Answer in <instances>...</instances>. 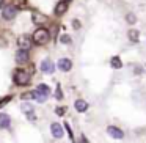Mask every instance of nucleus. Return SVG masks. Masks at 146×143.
Instances as JSON below:
<instances>
[{"label":"nucleus","instance_id":"nucleus-6","mask_svg":"<svg viewBox=\"0 0 146 143\" xmlns=\"http://www.w3.org/2000/svg\"><path fill=\"white\" fill-rule=\"evenodd\" d=\"M58 68H60V71H63V72H68V71H71V68H72V61H71L69 58H60V60H58Z\"/></svg>","mask_w":146,"mask_h":143},{"label":"nucleus","instance_id":"nucleus-1","mask_svg":"<svg viewBox=\"0 0 146 143\" xmlns=\"http://www.w3.org/2000/svg\"><path fill=\"white\" fill-rule=\"evenodd\" d=\"M49 38H50V35H49V32L46 29H38L35 33H33V43L38 44V46L46 44V43L49 41Z\"/></svg>","mask_w":146,"mask_h":143},{"label":"nucleus","instance_id":"nucleus-2","mask_svg":"<svg viewBox=\"0 0 146 143\" xmlns=\"http://www.w3.org/2000/svg\"><path fill=\"white\" fill-rule=\"evenodd\" d=\"M29 82H30L29 72H25V71H22V69H17L16 72H14V83H16V85H27Z\"/></svg>","mask_w":146,"mask_h":143},{"label":"nucleus","instance_id":"nucleus-9","mask_svg":"<svg viewBox=\"0 0 146 143\" xmlns=\"http://www.w3.org/2000/svg\"><path fill=\"white\" fill-rule=\"evenodd\" d=\"M11 124V118L7 113H0V129H8Z\"/></svg>","mask_w":146,"mask_h":143},{"label":"nucleus","instance_id":"nucleus-22","mask_svg":"<svg viewBox=\"0 0 146 143\" xmlns=\"http://www.w3.org/2000/svg\"><path fill=\"white\" fill-rule=\"evenodd\" d=\"M10 99H11V96H8V98H5V99H0V107H2L3 104H7V102L10 101Z\"/></svg>","mask_w":146,"mask_h":143},{"label":"nucleus","instance_id":"nucleus-24","mask_svg":"<svg viewBox=\"0 0 146 143\" xmlns=\"http://www.w3.org/2000/svg\"><path fill=\"white\" fill-rule=\"evenodd\" d=\"M80 143H88V142L85 140V137H82V140H80Z\"/></svg>","mask_w":146,"mask_h":143},{"label":"nucleus","instance_id":"nucleus-3","mask_svg":"<svg viewBox=\"0 0 146 143\" xmlns=\"http://www.w3.org/2000/svg\"><path fill=\"white\" fill-rule=\"evenodd\" d=\"M107 134L111 137V138H115V140L124 138V132L119 129V127H116V126H108L107 127Z\"/></svg>","mask_w":146,"mask_h":143},{"label":"nucleus","instance_id":"nucleus-7","mask_svg":"<svg viewBox=\"0 0 146 143\" xmlns=\"http://www.w3.org/2000/svg\"><path fill=\"white\" fill-rule=\"evenodd\" d=\"M41 71L42 72H47V74H52L55 71V65L52 63L50 60H42L41 63Z\"/></svg>","mask_w":146,"mask_h":143},{"label":"nucleus","instance_id":"nucleus-19","mask_svg":"<svg viewBox=\"0 0 146 143\" xmlns=\"http://www.w3.org/2000/svg\"><path fill=\"white\" fill-rule=\"evenodd\" d=\"M126 21L130 24V25H133V24L137 22V17H135V14H133V13H127V16H126Z\"/></svg>","mask_w":146,"mask_h":143},{"label":"nucleus","instance_id":"nucleus-17","mask_svg":"<svg viewBox=\"0 0 146 143\" xmlns=\"http://www.w3.org/2000/svg\"><path fill=\"white\" fill-rule=\"evenodd\" d=\"M32 98H35L38 102H44L46 99H47V96H44L42 93H39V91H32Z\"/></svg>","mask_w":146,"mask_h":143},{"label":"nucleus","instance_id":"nucleus-25","mask_svg":"<svg viewBox=\"0 0 146 143\" xmlns=\"http://www.w3.org/2000/svg\"><path fill=\"white\" fill-rule=\"evenodd\" d=\"M68 2H69V0H68Z\"/></svg>","mask_w":146,"mask_h":143},{"label":"nucleus","instance_id":"nucleus-14","mask_svg":"<svg viewBox=\"0 0 146 143\" xmlns=\"http://www.w3.org/2000/svg\"><path fill=\"white\" fill-rule=\"evenodd\" d=\"M127 36H129V39H130L132 43H138V36H140V33H138V30L130 29L129 32H127Z\"/></svg>","mask_w":146,"mask_h":143},{"label":"nucleus","instance_id":"nucleus-11","mask_svg":"<svg viewBox=\"0 0 146 143\" xmlns=\"http://www.w3.org/2000/svg\"><path fill=\"white\" fill-rule=\"evenodd\" d=\"M74 107H76L77 112H80V113H82V112H86V110H88V102L83 101V99H77L76 104H74Z\"/></svg>","mask_w":146,"mask_h":143},{"label":"nucleus","instance_id":"nucleus-23","mask_svg":"<svg viewBox=\"0 0 146 143\" xmlns=\"http://www.w3.org/2000/svg\"><path fill=\"white\" fill-rule=\"evenodd\" d=\"M57 115H60V116H61V115H64V107H58L57 108Z\"/></svg>","mask_w":146,"mask_h":143},{"label":"nucleus","instance_id":"nucleus-16","mask_svg":"<svg viewBox=\"0 0 146 143\" xmlns=\"http://www.w3.org/2000/svg\"><path fill=\"white\" fill-rule=\"evenodd\" d=\"M36 91H39V93H42L44 96H49L50 94V88H49L46 83H41V85H38V88H36Z\"/></svg>","mask_w":146,"mask_h":143},{"label":"nucleus","instance_id":"nucleus-15","mask_svg":"<svg viewBox=\"0 0 146 143\" xmlns=\"http://www.w3.org/2000/svg\"><path fill=\"white\" fill-rule=\"evenodd\" d=\"M110 66L113 68V69H119V68H123L121 58H119V57H111V60H110Z\"/></svg>","mask_w":146,"mask_h":143},{"label":"nucleus","instance_id":"nucleus-5","mask_svg":"<svg viewBox=\"0 0 146 143\" xmlns=\"http://www.w3.org/2000/svg\"><path fill=\"white\" fill-rule=\"evenodd\" d=\"M29 58H30V54H29L27 49H21V51H17V54H16V61L17 63L24 65V63L29 61Z\"/></svg>","mask_w":146,"mask_h":143},{"label":"nucleus","instance_id":"nucleus-4","mask_svg":"<svg viewBox=\"0 0 146 143\" xmlns=\"http://www.w3.org/2000/svg\"><path fill=\"white\" fill-rule=\"evenodd\" d=\"M16 13H17V8L14 7V5H8V7L3 8V13H2V16H3V19L11 21V19H14Z\"/></svg>","mask_w":146,"mask_h":143},{"label":"nucleus","instance_id":"nucleus-20","mask_svg":"<svg viewBox=\"0 0 146 143\" xmlns=\"http://www.w3.org/2000/svg\"><path fill=\"white\" fill-rule=\"evenodd\" d=\"M61 43H63V44H69V43H71V36L63 35V36H61Z\"/></svg>","mask_w":146,"mask_h":143},{"label":"nucleus","instance_id":"nucleus-12","mask_svg":"<svg viewBox=\"0 0 146 143\" xmlns=\"http://www.w3.org/2000/svg\"><path fill=\"white\" fill-rule=\"evenodd\" d=\"M68 10V2H58L57 7H55V14L57 16H61V14H64Z\"/></svg>","mask_w":146,"mask_h":143},{"label":"nucleus","instance_id":"nucleus-13","mask_svg":"<svg viewBox=\"0 0 146 143\" xmlns=\"http://www.w3.org/2000/svg\"><path fill=\"white\" fill-rule=\"evenodd\" d=\"M32 19H33V24L41 25V24H44L46 21H47V17H46L44 14H41V13H33L32 14Z\"/></svg>","mask_w":146,"mask_h":143},{"label":"nucleus","instance_id":"nucleus-10","mask_svg":"<svg viewBox=\"0 0 146 143\" xmlns=\"http://www.w3.org/2000/svg\"><path fill=\"white\" fill-rule=\"evenodd\" d=\"M17 46H19L21 49H30L32 39H30L29 36H21V38H17Z\"/></svg>","mask_w":146,"mask_h":143},{"label":"nucleus","instance_id":"nucleus-18","mask_svg":"<svg viewBox=\"0 0 146 143\" xmlns=\"http://www.w3.org/2000/svg\"><path fill=\"white\" fill-rule=\"evenodd\" d=\"M22 112L24 113H33V107H32V104H29V102H24L22 104Z\"/></svg>","mask_w":146,"mask_h":143},{"label":"nucleus","instance_id":"nucleus-21","mask_svg":"<svg viewBox=\"0 0 146 143\" xmlns=\"http://www.w3.org/2000/svg\"><path fill=\"white\" fill-rule=\"evenodd\" d=\"M72 27H74V29H76V30H79L80 29V22H79V21H72Z\"/></svg>","mask_w":146,"mask_h":143},{"label":"nucleus","instance_id":"nucleus-8","mask_svg":"<svg viewBox=\"0 0 146 143\" xmlns=\"http://www.w3.org/2000/svg\"><path fill=\"white\" fill-rule=\"evenodd\" d=\"M50 132H52V135H54L55 138H61V137H63V129H61V126L58 123H52L50 124Z\"/></svg>","mask_w":146,"mask_h":143}]
</instances>
